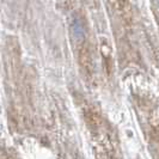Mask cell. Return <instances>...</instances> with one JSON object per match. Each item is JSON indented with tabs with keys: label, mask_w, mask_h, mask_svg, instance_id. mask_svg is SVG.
<instances>
[{
	"label": "cell",
	"mask_w": 159,
	"mask_h": 159,
	"mask_svg": "<svg viewBox=\"0 0 159 159\" xmlns=\"http://www.w3.org/2000/svg\"><path fill=\"white\" fill-rule=\"evenodd\" d=\"M71 32L74 37V40L77 41H81L84 39V35H85V31H84V28H83V24L80 22L78 18H74L72 20L71 24Z\"/></svg>",
	"instance_id": "1"
},
{
	"label": "cell",
	"mask_w": 159,
	"mask_h": 159,
	"mask_svg": "<svg viewBox=\"0 0 159 159\" xmlns=\"http://www.w3.org/2000/svg\"><path fill=\"white\" fill-rule=\"evenodd\" d=\"M157 1H158V4H159V0H157Z\"/></svg>",
	"instance_id": "2"
}]
</instances>
